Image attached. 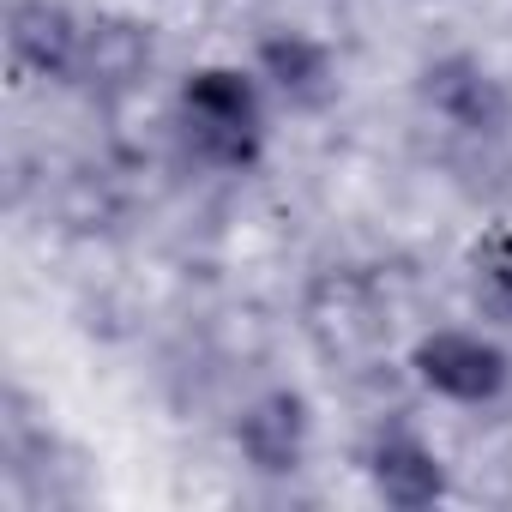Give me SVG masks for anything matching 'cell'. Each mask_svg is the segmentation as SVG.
I'll list each match as a JSON object with an SVG mask.
<instances>
[{
	"label": "cell",
	"instance_id": "5",
	"mask_svg": "<svg viewBox=\"0 0 512 512\" xmlns=\"http://www.w3.org/2000/svg\"><path fill=\"white\" fill-rule=\"evenodd\" d=\"M235 452L253 476H296L314 458V404L296 386L253 392L235 416Z\"/></svg>",
	"mask_w": 512,
	"mask_h": 512
},
{
	"label": "cell",
	"instance_id": "6",
	"mask_svg": "<svg viewBox=\"0 0 512 512\" xmlns=\"http://www.w3.org/2000/svg\"><path fill=\"white\" fill-rule=\"evenodd\" d=\"M253 73L266 79L272 103L302 109V115H314L338 97V49L302 25H278L253 43Z\"/></svg>",
	"mask_w": 512,
	"mask_h": 512
},
{
	"label": "cell",
	"instance_id": "2",
	"mask_svg": "<svg viewBox=\"0 0 512 512\" xmlns=\"http://www.w3.org/2000/svg\"><path fill=\"white\" fill-rule=\"evenodd\" d=\"M410 374L422 392L458 410H488L512 386V350L494 326H434L410 350Z\"/></svg>",
	"mask_w": 512,
	"mask_h": 512
},
{
	"label": "cell",
	"instance_id": "8",
	"mask_svg": "<svg viewBox=\"0 0 512 512\" xmlns=\"http://www.w3.org/2000/svg\"><path fill=\"white\" fill-rule=\"evenodd\" d=\"M157 67V43H151V25L127 19V13H97L91 31H85V67H79V91L103 97V103H121L133 97Z\"/></svg>",
	"mask_w": 512,
	"mask_h": 512
},
{
	"label": "cell",
	"instance_id": "1",
	"mask_svg": "<svg viewBox=\"0 0 512 512\" xmlns=\"http://www.w3.org/2000/svg\"><path fill=\"white\" fill-rule=\"evenodd\" d=\"M272 133V91L253 67L205 61L175 91V139L193 169L211 175H247L266 157Z\"/></svg>",
	"mask_w": 512,
	"mask_h": 512
},
{
	"label": "cell",
	"instance_id": "9",
	"mask_svg": "<svg viewBox=\"0 0 512 512\" xmlns=\"http://www.w3.org/2000/svg\"><path fill=\"white\" fill-rule=\"evenodd\" d=\"M464 290H470V308L482 326L494 332H512V229L494 223L470 241L464 253Z\"/></svg>",
	"mask_w": 512,
	"mask_h": 512
},
{
	"label": "cell",
	"instance_id": "4",
	"mask_svg": "<svg viewBox=\"0 0 512 512\" xmlns=\"http://www.w3.org/2000/svg\"><path fill=\"white\" fill-rule=\"evenodd\" d=\"M362 476H368L374 500H386L398 512H428V506H440L452 494V470H446L440 446L410 422L374 428V440L362 452Z\"/></svg>",
	"mask_w": 512,
	"mask_h": 512
},
{
	"label": "cell",
	"instance_id": "7",
	"mask_svg": "<svg viewBox=\"0 0 512 512\" xmlns=\"http://www.w3.org/2000/svg\"><path fill=\"white\" fill-rule=\"evenodd\" d=\"M85 31L91 19L73 13L67 0H13V13H7V49L43 85H79Z\"/></svg>",
	"mask_w": 512,
	"mask_h": 512
},
{
	"label": "cell",
	"instance_id": "3",
	"mask_svg": "<svg viewBox=\"0 0 512 512\" xmlns=\"http://www.w3.org/2000/svg\"><path fill=\"white\" fill-rule=\"evenodd\" d=\"M416 97L434 121H446L458 139L494 145L512 133V85L470 49H446L434 61H422L416 73Z\"/></svg>",
	"mask_w": 512,
	"mask_h": 512
}]
</instances>
